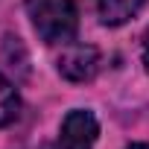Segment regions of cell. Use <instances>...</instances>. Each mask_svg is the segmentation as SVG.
I'll list each match as a JSON object with an SVG mask.
<instances>
[{"label": "cell", "instance_id": "obj_1", "mask_svg": "<svg viewBox=\"0 0 149 149\" xmlns=\"http://www.w3.org/2000/svg\"><path fill=\"white\" fill-rule=\"evenodd\" d=\"M26 15L44 44H67L79 26L73 0H26Z\"/></svg>", "mask_w": 149, "mask_h": 149}, {"label": "cell", "instance_id": "obj_2", "mask_svg": "<svg viewBox=\"0 0 149 149\" xmlns=\"http://www.w3.org/2000/svg\"><path fill=\"white\" fill-rule=\"evenodd\" d=\"M97 134H100L97 117L91 111H85V108H76L61 120L58 140H56L53 149H94Z\"/></svg>", "mask_w": 149, "mask_h": 149}, {"label": "cell", "instance_id": "obj_3", "mask_svg": "<svg viewBox=\"0 0 149 149\" xmlns=\"http://www.w3.org/2000/svg\"><path fill=\"white\" fill-rule=\"evenodd\" d=\"M100 70V53L91 44H67L58 56V73L67 82H88Z\"/></svg>", "mask_w": 149, "mask_h": 149}, {"label": "cell", "instance_id": "obj_4", "mask_svg": "<svg viewBox=\"0 0 149 149\" xmlns=\"http://www.w3.org/2000/svg\"><path fill=\"white\" fill-rule=\"evenodd\" d=\"M143 3L146 0H97V12L105 26H120V24L132 21L143 9Z\"/></svg>", "mask_w": 149, "mask_h": 149}, {"label": "cell", "instance_id": "obj_5", "mask_svg": "<svg viewBox=\"0 0 149 149\" xmlns=\"http://www.w3.org/2000/svg\"><path fill=\"white\" fill-rule=\"evenodd\" d=\"M21 111V97L15 91V85L6 79V76H0V126H9Z\"/></svg>", "mask_w": 149, "mask_h": 149}, {"label": "cell", "instance_id": "obj_6", "mask_svg": "<svg viewBox=\"0 0 149 149\" xmlns=\"http://www.w3.org/2000/svg\"><path fill=\"white\" fill-rule=\"evenodd\" d=\"M143 64H146V73H149V29H146V38H143Z\"/></svg>", "mask_w": 149, "mask_h": 149}, {"label": "cell", "instance_id": "obj_7", "mask_svg": "<svg viewBox=\"0 0 149 149\" xmlns=\"http://www.w3.org/2000/svg\"><path fill=\"white\" fill-rule=\"evenodd\" d=\"M129 149H149V143H132Z\"/></svg>", "mask_w": 149, "mask_h": 149}]
</instances>
